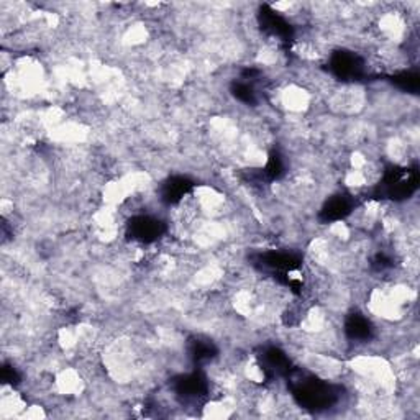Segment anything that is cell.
Here are the masks:
<instances>
[{
  "mask_svg": "<svg viewBox=\"0 0 420 420\" xmlns=\"http://www.w3.org/2000/svg\"><path fill=\"white\" fill-rule=\"evenodd\" d=\"M384 182H386L384 186H386V191L391 195V199L401 200L408 199L409 195L414 194L415 189H417L419 176L417 171H414V169L394 168L386 173Z\"/></svg>",
  "mask_w": 420,
  "mask_h": 420,
  "instance_id": "6da1fadb",
  "label": "cell"
},
{
  "mask_svg": "<svg viewBox=\"0 0 420 420\" xmlns=\"http://www.w3.org/2000/svg\"><path fill=\"white\" fill-rule=\"evenodd\" d=\"M128 230L133 240L140 241V243H153L163 235L164 225L158 218H153L150 216H138L132 218L128 223Z\"/></svg>",
  "mask_w": 420,
  "mask_h": 420,
  "instance_id": "7a4b0ae2",
  "label": "cell"
},
{
  "mask_svg": "<svg viewBox=\"0 0 420 420\" xmlns=\"http://www.w3.org/2000/svg\"><path fill=\"white\" fill-rule=\"evenodd\" d=\"M330 68L338 78L342 79H355L358 78L363 71V61L358 55L351 51H338L332 56Z\"/></svg>",
  "mask_w": 420,
  "mask_h": 420,
  "instance_id": "3957f363",
  "label": "cell"
},
{
  "mask_svg": "<svg viewBox=\"0 0 420 420\" xmlns=\"http://www.w3.org/2000/svg\"><path fill=\"white\" fill-rule=\"evenodd\" d=\"M345 333L353 342H366L373 335V325L361 314H351L345 322Z\"/></svg>",
  "mask_w": 420,
  "mask_h": 420,
  "instance_id": "277c9868",
  "label": "cell"
},
{
  "mask_svg": "<svg viewBox=\"0 0 420 420\" xmlns=\"http://www.w3.org/2000/svg\"><path fill=\"white\" fill-rule=\"evenodd\" d=\"M351 212V204L350 200L343 195H337V198L330 199L325 207L322 209V218L325 222H337L342 220L343 217H347Z\"/></svg>",
  "mask_w": 420,
  "mask_h": 420,
  "instance_id": "5b68a950",
  "label": "cell"
},
{
  "mask_svg": "<svg viewBox=\"0 0 420 420\" xmlns=\"http://www.w3.org/2000/svg\"><path fill=\"white\" fill-rule=\"evenodd\" d=\"M192 182L186 177H173L163 187V200L168 204H176L191 191Z\"/></svg>",
  "mask_w": 420,
  "mask_h": 420,
  "instance_id": "8992f818",
  "label": "cell"
},
{
  "mask_svg": "<svg viewBox=\"0 0 420 420\" xmlns=\"http://www.w3.org/2000/svg\"><path fill=\"white\" fill-rule=\"evenodd\" d=\"M234 96L243 104H253L254 99H256V94H254V89L247 80H241V82H236L234 89Z\"/></svg>",
  "mask_w": 420,
  "mask_h": 420,
  "instance_id": "52a82bcc",
  "label": "cell"
},
{
  "mask_svg": "<svg viewBox=\"0 0 420 420\" xmlns=\"http://www.w3.org/2000/svg\"><path fill=\"white\" fill-rule=\"evenodd\" d=\"M392 80H394V82L401 89H404V91H408V92H417L419 84H420L419 76L415 73H402L399 76H396Z\"/></svg>",
  "mask_w": 420,
  "mask_h": 420,
  "instance_id": "ba28073f",
  "label": "cell"
}]
</instances>
